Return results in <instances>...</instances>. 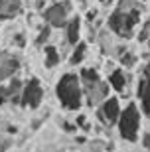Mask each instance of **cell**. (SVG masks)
I'll list each match as a JSON object with an SVG mask.
<instances>
[{
	"instance_id": "9a60e30c",
	"label": "cell",
	"mask_w": 150,
	"mask_h": 152,
	"mask_svg": "<svg viewBox=\"0 0 150 152\" xmlns=\"http://www.w3.org/2000/svg\"><path fill=\"white\" fill-rule=\"evenodd\" d=\"M42 56H44V67L45 69H56L57 65L61 63V53L56 45L45 44L42 48Z\"/></svg>"
},
{
	"instance_id": "8992f818",
	"label": "cell",
	"mask_w": 150,
	"mask_h": 152,
	"mask_svg": "<svg viewBox=\"0 0 150 152\" xmlns=\"http://www.w3.org/2000/svg\"><path fill=\"white\" fill-rule=\"evenodd\" d=\"M75 12V2L73 0H59L53 4H48L42 10V20L45 24H50L53 30H63L67 24L69 16Z\"/></svg>"
},
{
	"instance_id": "ba28073f",
	"label": "cell",
	"mask_w": 150,
	"mask_h": 152,
	"mask_svg": "<svg viewBox=\"0 0 150 152\" xmlns=\"http://www.w3.org/2000/svg\"><path fill=\"white\" fill-rule=\"evenodd\" d=\"M44 103V85L40 83V79L30 77L28 81H24L22 93H20V107L36 111Z\"/></svg>"
},
{
	"instance_id": "277c9868",
	"label": "cell",
	"mask_w": 150,
	"mask_h": 152,
	"mask_svg": "<svg viewBox=\"0 0 150 152\" xmlns=\"http://www.w3.org/2000/svg\"><path fill=\"white\" fill-rule=\"evenodd\" d=\"M142 109L136 101H128L127 105H122L119 121L115 124L117 129V136L122 142L134 144L138 142L140 134H142Z\"/></svg>"
},
{
	"instance_id": "4fadbf2b",
	"label": "cell",
	"mask_w": 150,
	"mask_h": 152,
	"mask_svg": "<svg viewBox=\"0 0 150 152\" xmlns=\"http://www.w3.org/2000/svg\"><path fill=\"white\" fill-rule=\"evenodd\" d=\"M87 56H89V44L79 39L77 44H75L71 50H69V57H67V63H69L71 67H79V65H83V63H85Z\"/></svg>"
},
{
	"instance_id": "4316f807",
	"label": "cell",
	"mask_w": 150,
	"mask_h": 152,
	"mask_svg": "<svg viewBox=\"0 0 150 152\" xmlns=\"http://www.w3.org/2000/svg\"><path fill=\"white\" fill-rule=\"evenodd\" d=\"M148 45H150V39H148Z\"/></svg>"
},
{
	"instance_id": "30bf717a",
	"label": "cell",
	"mask_w": 150,
	"mask_h": 152,
	"mask_svg": "<svg viewBox=\"0 0 150 152\" xmlns=\"http://www.w3.org/2000/svg\"><path fill=\"white\" fill-rule=\"evenodd\" d=\"M24 81L16 75L8 81L0 83V105H20V93H22Z\"/></svg>"
},
{
	"instance_id": "7a4b0ae2",
	"label": "cell",
	"mask_w": 150,
	"mask_h": 152,
	"mask_svg": "<svg viewBox=\"0 0 150 152\" xmlns=\"http://www.w3.org/2000/svg\"><path fill=\"white\" fill-rule=\"evenodd\" d=\"M53 91H56V99L59 103V107L67 113H77L85 107L81 79H79V73H75V71L61 73Z\"/></svg>"
},
{
	"instance_id": "d6986e66",
	"label": "cell",
	"mask_w": 150,
	"mask_h": 152,
	"mask_svg": "<svg viewBox=\"0 0 150 152\" xmlns=\"http://www.w3.org/2000/svg\"><path fill=\"white\" fill-rule=\"evenodd\" d=\"M87 148L89 150H113V142H107L103 138H95V140H89L87 142Z\"/></svg>"
},
{
	"instance_id": "2e32d148",
	"label": "cell",
	"mask_w": 150,
	"mask_h": 152,
	"mask_svg": "<svg viewBox=\"0 0 150 152\" xmlns=\"http://www.w3.org/2000/svg\"><path fill=\"white\" fill-rule=\"evenodd\" d=\"M134 38H136L138 44H148V39H150V16L142 18V22H140L138 28H136Z\"/></svg>"
},
{
	"instance_id": "cb8c5ba5",
	"label": "cell",
	"mask_w": 150,
	"mask_h": 152,
	"mask_svg": "<svg viewBox=\"0 0 150 152\" xmlns=\"http://www.w3.org/2000/svg\"><path fill=\"white\" fill-rule=\"evenodd\" d=\"M45 6H48V2H45V0H36V8H38V10H44Z\"/></svg>"
},
{
	"instance_id": "6da1fadb",
	"label": "cell",
	"mask_w": 150,
	"mask_h": 152,
	"mask_svg": "<svg viewBox=\"0 0 150 152\" xmlns=\"http://www.w3.org/2000/svg\"><path fill=\"white\" fill-rule=\"evenodd\" d=\"M144 2L138 0H117L115 8L107 16V28L113 32L117 39L128 42L136 34L138 24L144 16Z\"/></svg>"
},
{
	"instance_id": "3957f363",
	"label": "cell",
	"mask_w": 150,
	"mask_h": 152,
	"mask_svg": "<svg viewBox=\"0 0 150 152\" xmlns=\"http://www.w3.org/2000/svg\"><path fill=\"white\" fill-rule=\"evenodd\" d=\"M79 79L83 87V97H85V107L95 109L103 99L111 95V87L107 83V79L101 75L99 67L95 65H85L79 69Z\"/></svg>"
},
{
	"instance_id": "ffe728a7",
	"label": "cell",
	"mask_w": 150,
	"mask_h": 152,
	"mask_svg": "<svg viewBox=\"0 0 150 152\" xmlns=\"http://www.w3.org/2000/svg\"><path fill=\"white\" fill-rule=\"evenodd\" d=\"M59 126L63 132H67V134H77V124H75V121H65V118H61L59 121Z\"/></svg>"
},
{
	"instance_id": "7402d4cb",
	"label": "cell",
	"mask_w": 150,
	"mask_h": 152,
	"mask_svg": "<svg viewBox=\"0 0 150 152\" xmlns=\"http://www.w3.org/2000/svg\"><path fill=\"white\" fill-rule=\"evenodd\" d=\"M140 146L144 148V150H150V129L140 134Z\"/></svg>"
},
{
	"instance_id": "5b68a950",
	"label": "cell",
	"mask_w": 150,
	"mask_h": 152,
	"mask_svg": "<svg viewBox=\"0 0 150 152\" xmlns=\"http://www.w3.org/2000/svg\"><path fill=\"white\" fill-rule=\"evenodd\" d=\"M107 83L111 87V91H115L121 99H130L128 97V89L132 85V73L130 69H124L122 65L113 61V57L107 63Z\"/></svg>"
},
{
	"instance_id": "484cf974",
	"label": "cell",
	"mask_w": 150,
	"mask_h": 152,
	"mask_svg": "<svg viewBox=\"0 0 150 152\" xmlns=\"http://www.w3.org/2000/svg\"><path fill=\"white\" fill-rule=\"evenodd\" d=\"M138 2H144V4H146V2H148V0H138Z\"/></svg>"
},
{
	"instance_id": "7c38bea8",
	"label": "cell",
	"mask_w": 150,
	"mask_h": 152,
	"mask_svg": "<svg viewBox=\"0 0 150 152\" xmlns=\"http://www.w3.org/2000/svg\"><path fill=\"white\" fill-rule=\"evenodd\" d=\"M22 67V61L16 53H10V51H0V83L8 81L10 77L18 75Z\"/></svg>"
},
{
	"instance_id": "8fae6325",
	"label": "cell",
	"mask_w": 150,
	"mask_h": 152,
	"mask_svg": "<svg viewBox=\"0 0 150 152\" xmlns=\"http://www.w3.org/2000/svg\"><path fill=\"white\" fill-rule=\"evenodd\" d=\"M81 34H83V18L79 14H71L67 24L63 26V44L71 50L73 45L81 39Z\"/></svg>"
},
{
	"instance_id": "44dd1931",
	"label": "cell",
	"mask_w": 150,
	"mask_h": 152,
	"mask_svg": "<svg viewBox=\"0 0 150 152\" xmlns=\"http://www.w3.org/2000/svg\"><path fill=\"white\" fill-rule=\"evenodd\" d=\"M26 44H28V39H26L24 32H16V34L12 36V45H14V48L22 50V48H26Z\"/></svg>"
},
{
	"instance_id": "5bb4252c",
	"label": "cell",
	"mask_w": 150,
	"mask_h": 152,
	"mask_svg": "<svg viewBox=\"0 0 150 152\" xmlns=\"http://www.w3.org/2000/svg\"><path fill=\"white\" fill-rule=\"evenodd\" d=\"M22 0H0V20H12L22 14Z\"/></svg>"
},
{
	"instance_id": "e0dca14e",
	"label": "cell",
	"mask_w": 150,
	"mask_h": 152,
	"mask_svg": "<svg viewBox=\"0 0 150 152\" xmlns=\"http://www.w3.org/2000/svg\"><path fill=\"white\" fill-rule=\"evenodd\" d=\"M51 30H53V28H51L50 24L44 22V26L38 30V36H36V39H34L38 48H44L45 44H50V39H51Z\"/></svg>"
},
{
	"instance_id": "ac0fdd59",
	"label": "cell",
	"mask_w": 150,
	"mask_h": 152,
	"mask_svg": "<svg viewBox=\"0 0 150 152\" xmlns=\"http://www.w3.org/2000/svg\"><path fill=\"white\" fill-rule=\"evenodd\" d=\"M73 121H75V124H77V129H79V130H83V132H87V134H89L91 130H93V124H91L89 115H87V113H77Z\"/></svg>"
},
{
	"instance_id": "d4e9b609",
	"label": "cell",
	"mask_w": 150,
	"mask_h": 152,
	"mask_svg": "<svg viewBox=\"0 0 150 152\" xmlns=\"http://www.w3.org/2000/svg\"><path fill=\"white\" fill-rule=\"evenodd\" d=\"M6 130H8V134H16V132H18V126H16V124H10Z\"/></svg>"
},
{
	"instance_id": "52a82bcc",
	"label": "cell",
	"mask_w": 150,
	"mask_h": 152,
	"mask_svg": "<svg viewBox=\"0 0 150 152\" xmlns=\"http://www.w3.org/2000/svg\"><path fill=\"white\" fill-rule=\"evenodd\" d=\"M121 97H113L109 95L107 99L95 107V118H97V123L103 126V129H115V124L119 121V115H121Z\"/></svg>"
},
{
	"instance_id": "603a6c76",
	"label": "cell",
	"mask_w": 150,
	"mask_h": 152,
	"mask_svg": "<svg viewBox=\"0 0 150 152\" xmlns=\"http://www.w3.org/2000/svg\"><path fill=\"white\" fill-rule=\"evenodd\" d=\"M75 4H77L81 10H87V8H89V0H75Z\"/></svg>"
},
{
	"instance_id": "9c48e42d",
	"label": "cell",
	"mask_w": 150,
	"mask_h": 152,
	"mask_svg": "<svg viewBox=\"0 0 150 152\" xmlns=\"http://www.w3.org/2000/svg\"><path fill=\"white\" fill-rule=\"evenodd\" d=\"M136 97H138V105H140V109H142V115H144L146 118H150V59H146V61L140 65Z\"/></svg>"
}]
</instances>
